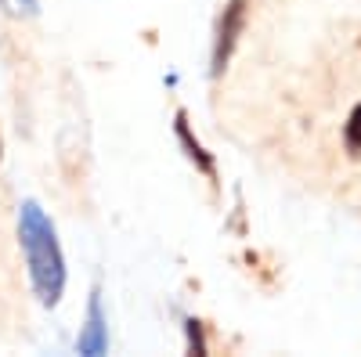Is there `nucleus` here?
Listing matches in <instances>:
<instances>
[{
  "label": "nucleus",
  "instance_id": "obj_1",
  "mask_svg": "<svg viewBox=\"0 0 361 357\" xmlns=\"http://www.w3.org/2000/svg\"><path fill=\"white\" fill-rule=\"evenodd\" d=\"M18 246L29 267V285L44 307H58L66 296V253L58 242L54 220L44 213L37 199L18 206Z\"/></svg>",
  "mask_w": 361,
  "mask_h": 357
},
{
  "label": "nucleus",
  "instance_id": "obj_2",
  "mask_svg": "<svg viewBox=\"0 0 361 357\" xmlns=\"http://www.w3.org/2000/svg\"><path fill=\"white\" fill-rule=\"evenodd\" d=\"M246 15H250V0H228L221 18H217V33H214V54H209V76L221 80L231 54L238 47V37L246 29Z\"/></svg>",
  "mask_w": 361,
  "mask_h": 357
},
{
  "label": "nucleus",
  "instance_id": "obj_3",
  "mask_svg": "<svg viewBox=\"0 0 361 357\" xmlns=\"http://www.w3.org/2000/svg\"><path fill=\"white\" fill-rule=\"evenodd\" d=\"M109 350V321L102 311V289H90V300H87V321L76 336V353L87 357H98Z\"/></svg>",
  "mask_w": 361,
  "mask_h": 357
},
{
  "label": "nucleus",
  "instance_id": "obj_4",
  "mask_svg": "<svg viewBox=\"0 0 361 357\" xmlns=\"http://www.w3.org/2000/svg\"><path fill=\"white\" fill-rule=\"evenodd\" d=\"M173 130H177V141H180V148H185V156L195 163V170L199 173H206L209 181L217 184V163H214V156L202 148V141L192 134V127H188V112L185 108H177V115H173Z\"/></svg>",
  "mask_w": 361,
  "mask_h": 357
},
{
  "label": "nucleus",
  "instance_id": "obj_5",
  "mask_svg": "<svg viewBox=\"0 0 361 357\" xmlns=\"http://www.w3.org/2000/svg\"><path fill=\"white\" fill-rule=\"evenodd\" d=\"M343 144L350 156H361V101L350 108L347 115V127H343Z\"/></svg>",
  "mask_w": 361,
  "mask_h": 357
},
{
  "label": "nucleus",
  "instance_id": "obj_6",
  "mask_svg": "<svg viewBox=\"0 0 361 357\" xmlns=\"http://www.w3.org/2000/svg\"><path fill=\"white\" fill-rule=\"evenodd\" d=\"M185 332H188V353H206V336H202V321L199 318L185 321Z\"/></svg>",
  "mask_w": 361,
  "mask_h": 357
},
{
  "label": "nucleus",
  "instance_id": "obj_7",
  "mask_svg": "<svg viewBox=\"0 0 361 357\" xmlns=\"http://www.w3.org/2000/svg\"><path fill=\"white\" fill-rule=\"evenodd\" d=\"M8 15H37V0H0Z\"/></svg>",
  "mask_w": 361,
  "mask_h": 357
},
{
  "label": "nucleus",
  "instance_id": "obj_8",
  "mask_svg": "<svg viewBox=\"0 0 361 357\" xmlns=\"http://www.w3.org/2000/svg\"><path fill=\"white\" fill-rule=\"evenodd\" d=\"M0 156H4V148H0Z\"/></svg>",
  "mask_w": 361,
  "mask_h": 357
}]
</instances>
